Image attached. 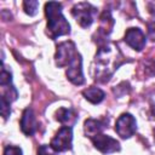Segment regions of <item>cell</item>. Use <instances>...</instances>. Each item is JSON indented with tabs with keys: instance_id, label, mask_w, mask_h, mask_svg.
Segmentation results:
<instances>
[{
	"instance_id": "21",
	"label": "cell",
	"mask_w": 155,
	"mask_h": 155,
	"mask_svg": "<svg viewBox=\"0 0 155 155\" xmlns=\"http://www.w3.org/2000/svg\"><path fill=\"white\" fill-rule=\"evenodd\" d=\"M148 31L151 38H155V18L148 22Z\"/></svg>"
},
{
	"instance_id": "19",
	"label": "cell",
	"mask_w": 155,
	"mask_h": 155,
	"mask_svg": "<svg viewBox=\"0 0 155 155\" xmlns=\"http://www.w3.org/2000/svg\"><path fill=\"white\" fill-rule=\"evenodd\" d=\"M4 155H23L22 149L16 145H7L4 149Z\"/></svg>"
},
{
	"instance_id": "3",
	"label": "cell",
	"mask_w": 155,
	"mask_h": 155,
	"mask_svg": "<svg viewBox=\"0 0 155 155\" xmlns=\"http://www.w3.org/2000/svg\"><path fill=\"white\" fill-rule=\"evenodd\" d=\"M45 15L47 17V35L56 40L62 35L70 33V24L62 13V4L50 1L45 4Z\"/></svg>"
},
{
	"instance_id": "1",
	"label": "cell",
	"mask_w": 155,
	"mask_h": 155,
	"mask_svg": "<svg viewBox=\"0 0 155 155\" xmlns=\"http://www.w3.org/2000/svg\"><path fill=\"white\" fill-rule=\"evenodd\" d=\"M125 62L124 56L117 46L113 44H103L98 48L92 68V76L96 81L108 82L114 71Z\"/></svg>"
},
{
	"instance_id": "15",
	"label": "cell",
	"mask_w": 155,
	"mask_h": 155,
	"mask_svg": "<svg viewBox=\"0 0 155 155\" xmlns=\"http://www.w3.org/2000/svg\"><path fill=\"white\" fill-rule=\"evenodd\" d=\"M23 8L25 11L27 15L29 16H35L38 13V8H39V2L35 0H29V1H24L23 2Z\"/></svg>"
},
{
	"instance_id": "11",
	"label": "cell",
	"mask_w": 155,
	"mask_h": 155,
	"mask_svg": "<svg viewBox=\"0 0 155 155\" xmlns=\"http://www.w3.org/2000/svg\"><path fill=\"white\" fill-rule=\"evenodd\" d=\"M56 120L67 127H73L78 121V113L71 108H59L56 111Z\"/></svg>"
},
{
	"instance_id": "12",
	"label": "cell",
	"mask_w": 155,
	"mask_h": 155,
	"mask_svg": "<svg viewBox=\"0 0 155 155\" xmlns=\"http://www.w3.org/2000/svg\"><path fill=\"white\" fill-rule=\"evenodd\" d=\"M107 124L105 121L103 120H97V119H87L84 124V131H85V134L86 137H94L96 134H99L102 133V131L107 127Z\"/></svg>"
},
{
	"instance_id": "18",
	"label": "cell",
	"mask_w": 155,
	"mask_h": 155,
	"mask_svg": "<svg viewBox=\"0 0 155 155\" xmlns=\"http://www.w3.org/2000/svg\"><path fill=\"white\" fill-rule=\"evenodd\" d=\"M11 103H8V102H6L5 99H1V102H0V113H1V116L6 120L8 116H10V114H11Z\"/></svg>"
},
{
	"instance_id": "2",
	"label": "cell",
	"mask_w": 155,
	"mask_h": 155,
	"mask_svg": "<svg viewBox=\"0 0 155 155\" xmlns=\"http://www.w3.org/2000/svg\"><path fill=\"white\" fill-rule=\"evenodd\" d=\"M54 61L59 68L68 67L65 74L70 82L78 86L85 82L82 73V58L73 41H63L58 44Z\"/></svg>"
},
{
	"instance_id": "20",
	"label": "cell",
	"mask_w": 155,
	"mask_h": 155,
	"mask_svg": "<svg viewBox=\"0 0 155 155\" xmlns=\"http://www.w3.org/2000/svg\"><path fill=\"white\" fill-rule=\"evenodd\" d=\"M148 101H149V109H150V114L153 115V117H155V92H153V93L149 96Z\"/></svg>"
},
{
	"instance_id": "17",
	"label": "cell",
	"mask_w": 155,
	"mask_h": 155,
	"mask_svg": "<svg viewBox=\"0 0 155 155\" xmlns=\"http://www.w3.org/2000/svg\"><path fill=\"white\" fill-rule=\"evenodd\" d=\"M38 155H59V153L56 151L51 145L42 144L38 148Z\"/></svg>"
},
{
	"instance_id": "6",
	"label": "cell",
	"mask_w": 155,
	"mask_h": 155,
	"mask_svg": "<svg viewBox=\"0 0 155 155\" xmlns=\"http://www.w3.org/2000/svg\"><path fill=\"white\" fill-rule=\"evenodd\" d=\"M115 131L124 139L132 137L137 131V121H136V119L130 113L121 114L116 120Z\"/></svg>"
},
{
	"instance_id": "7",
	"label": "cell",
	"mask_w": 155,
	"mask_h": 155,
	"mask_svg": "<svg viewBox=\"0 0 155 155\" xmlns=\"http://www.w3.org/2000/svg\"><path fill=\"white\" fill-rule=\"evenodd\" d=\"M91 140L94 148L103 154H110V153H115L120 150V143L115 138L108 134H103V133L96 134L94 137L91 138Z\"/></svg>"
},
{
	"instance_id": "8",
	"label": "cell",
	"mask_w": 155,
	"mask_h": 155,
	"mask_svg": "<svg viewBox=\"0 0 155 155\" xmlns=\"http://www.w3.org/2000/svg\"><path fill=\"white\" fill-rule=\"evenodd\" d=\"M125 42L133 50L142 51L147 44V39L139 28H128L125 33Z\"/></svg>"
},
{
	"instance_id": "10",
	"label": "cell",
	"mask_w": 155,
	"mask_h": 155,
	"mask_svg": "<svg viewBox=\"0 0 155 155\" xmlns=\"http://www.w3.org/2000/svg\"><path fill=\"white\" fill-rule=\"evenodd\" d=\"M113 27H114V19L110 15V11H104L101 16V24H99V29L97 31V36L99 39L103 40V42L105 44V38L111 33L113 30ZM99 39L97 41H99Z\"/></svg>"
},
{
	"instance_id": "22",
	"label": "cell",
	"mask_w": 155,
	"mask_h": 155,
	"mask_svg": "<svg viewBox=\"0 0 155 155\" xmlns=\"http://www.w3.org/2000/svg\"><path fill=\"white\" fill-rule=\"evenodd\" d=\"M147 6H148V8H149V11H150L151 13H155V1H150V2H148Z\"/></svg>"
},
{
	"instance_id": "4",
	"label": "cell",
	"mask_w": 155,
	"mask_h": 155,
	"mask_svg": "<svg viewBox=\"0 0 155 155\" xmlns=\"http://www.w3.org/2000/svg\"><path fill=\"white\" fill-rule=\"evenodd\" d=\"M71 15L82 28H88L97 16V8L88 2H79L71 8Z\"/></svg>"
},
{
	"instance_id": "16",
	"label": "cell",
	"mask_w": 155,
	"mask_h": 155,
	"mask_svg": "<svg viewBox=\"0 0 155 155\" xmlns=\"http://www.w3.org/2000/svg\"><path fill=\"white\" fill-rule=\"evenodd\" d=\"M12 82V74L10 70H7L5 68V65L2 64L1 68V75H0V85L1 86H6V85H11Z\"/></svg>"
},
{
	"instance_id": "9",
	"label": "cell",
	"mask_w": 155,
	"mask_h": 155,
	"mask_svg": "<svg viewBox=\"0 0 155 155\" xmlns=\"http://www.w3.org/2000/svg\"><path fill=\"white\" fill-rule=\"evenodd\" d=\"M21 130L25 136H33L38 130V121L31 108H25L21 117Z\"/></svg>"
},
{
	"instance_id": "14",
	"label": "cell",
	"mask_w": 155,
	"mask_h": 155,
	"mask_svg": "<svg viewBox=\"0 0 155 155\" xmlns=\"http://www.w3.org/2000/svg\"><path fill=\"white\" fill-rule=\"evenodd\" d=\"M1 99H5L8 103H12L13 101L17 99L18 97V92L15 88V86L12 85H6V86H1Z\"/></svg>"
},
{
	"instance_id": "13",
	"label": "cell",
	"mask_w": 155,
	"mask_h": 155,
	"mask_svg": "<svg viewBox=\"0 0 155 155\" xmlns=\"http://www.w3.org/2000/svg\"><path fill=\"white\" fill-rule=\"evenodd\" d=\"M82 94H84L85 99H87L92 104L101 103L104 99V97H105V93L101 88L94 87V86H91V87H87L86 90H84L82 91Z\"/></svg>"
},
{
	"instance_id": "5",
	"label": "cell",
	"mask_w": 155,
	"mask_h": 155,
	"mask_svg": "<svg viewBox=\"0 0 155 155\" xmlns=\"http://www.w3.org/2000/svg\"><path fill=\"white\" fill-rule=\"evenodd\" d=\"M71 144H73V128L67 126L61 127L50 143V145L58 153L70 150L73 147Z\"/></svg>"
}]
</instances>
